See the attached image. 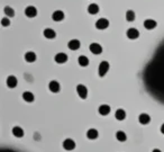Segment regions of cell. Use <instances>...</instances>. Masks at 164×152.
Returning <instances> with one entry per match:
<instances>
[{"instance_id": "16", "label": "cell", "mask_w": 164, "mask_h": 152, "mask_svg": "<svg viewBox=\"0 0 164 152\" xmlns=\"http://www.w3.org/2000/svg\"><path fill=\"white\" fill-rule=\"evenodd\" d=\"M98 135H99V133H98V131L96 130V129H90V130H88V132H87V138L89 139V140H96V139L98 138Z\"/></svg>"}, {"instance_id": "14", "label": "cell", "mask_w": 164, "mask_h": 152, "mask_svg": "<svg viewBox=\"0 0 164 152\" xmlns=\"http://www.w3.org/2000/svg\"><path fill=\"white\" fill-rule=\"evenodd\" d=\"M156 25H157V23L155 22V21H153V19H146V21L144 22V27L146 29H149V30L154 29L156 27Z\"/></svg>"}, {"instance_id": "25", "label": "cell", "mask_w": 164, "mask_h": 152, "mask_svg": "<svg viewBox=\"0 0 164 152\" xmlns=\"http://www.w3.org/2000/svg\"><path fill=\"white\" fill-rule=\"evenodd\" d=\"M78 62L81 66H87L89 64V59L87 58L86 55H80L78 59Z\"/></svg>"}, {"instance_id": "27", "label": "cell", "mask_w": 164, "mask_h": 152, "mask_svg": "<svg viewBox=\"0 0 164 152\" xmlns=\"http://www.w3.org/2000/svg\"><path fill=\"white\" fill-rule=\"evenodd\" d=\"M1 25L4 26V27H7L10 25V21H9V17H5V18H2L1 19Z\"/></svg>"}, {"instance_id": "23", "label": "cell", "mask_w": 164, "mask_h": 152, "mask_svg": "<svg viewBox=\"0 0 164 152\" xmlns=\"http://www.w3.org/2000/svg\"><path fill=\"white\" fill-rule=\"evenodd\" d=\"M116 139H117L119 142H125V141L127 140V135H126V133L122 132V131H117V133H116Z\"/></svg>"}, {"instance_id": "13", "label": "cell", "mask_w": 164, "mask_h": 152, "mask_svg": "<svg viewBox=\"0 0 164 152\" xmlns=\"http://www.w3.org/2000/svg\"><path fill=\"white\" fill-rule=\"evenodd\" d=\"M43 35L46 38H49V40H52V38H55L56 36V33H55V30L52 28H45L43 32Z\"/></svg>"}, {"instance_id": "4", "label": "cell", "mask_w": 164, "mask_h": 152, "mask_svg": "<svg viewBox=\"0 0 164 152\" xmlns=\"http://www.w3.org/2000/svg\"><path fill=\"white\" fill-rule=\"evenodd\" d=\"M109 26V21L106 18H99L97 22H96V27L98 29H106Z\"/></svg>"}, {"instance_id": "6", "label": "cell", "mask_w": 164, "mask_h": 152, "mask_svg": "<svg viewBox=\"0 0 164 152\" xmlns=\"http://www.w3.org/2000/svg\"><path fill=\"white\" fill-rule=\"evenodd\" d=\"M126 35H127V37H128L129 40H136L137 37L139 36V32H138V29L132 27V28H129L126 32Z\"/></svg>"}, {"instance_id": "19", "label": "cell", "mask_w": 164, "mask_h": 152, "mask_svg": "<svg viewBox=\"0 0 164 152\" xmlns=\"http://www.w3.org/2000/svg\"><path fill=\"white\" fill-rule=\"evenodd\" d=\"M23 99L25 101H27V103H32V101H34L35 97H34L33 93H30V91H25V93L23 94Z\"/></svg>"}, {"instance_id": "3", "label": "cell", "mask_w": 164, "mask_h": 152, "mask_svg": "<svg viewBox=\"0 0 164 152\" xmlns=\"http://www.w3.org/2000/svg\"><path fill=\"white\" fill-rule=\"evenodd\" d=\"M63 148H64L66 151H72L75 149V142L74 140L72 139H66L63 141Z\"/></svg>"}, {"instance_id": "22", "label": "cell", "mask_w": 164, "mask_h": 152, "mask_svg": "<svg viewBox=\"0 0 164 152\" xmlns=\"http://www.w3.org/2000/svg\"><path fill=\"white\" fill-rule=\"evenodd\" d=\"M13 134L16 138H23L24 136V130L19 126H15L13 129Z\"/></svg>"}, {"instance_id": "7", "label": "cell", "mask_w": 164, "mask_h": 152, "mask_svg": "<svg viewBox=\"0 0 164 152\" xmlns=\"http://www.w3.org/2000/svg\"><path fill=\"white\" fill-rule=\"evenodd\" d=\"M25 15L29 18H34V17L37 16V9L35 7H33V6H28L25 9Z\"/></svg>"}, {"instance_id": "5", "label": "cell", "mask_w": 164, "mask_h": 152, "mask_svg": "<svg viewBox=\"0 0 164 152\" xmlns=\"http://www.w3.org/2000/svg\"><path fill=\"white\" fill-rule=\"evenodd\" d=\"M89 49H90V52L93 53V54H96V55L102 53V46L98 43H91L90 46H89Z\"/></svg>"}, {"instance_id": "20", "label": "cell", "mask_w": 164, "mask_h": 152, "mask_svg": "<svg viewBox=\"0 0 164 152\" xmlns=\"http://www.w3.org/2000/svg\"><path fill=\"white\" fill-rule=\"evenodd\" d=\"M7 86L9 88H15L17 86V79L15 76H9L7 78Z\"/></svg>"}, {"instance_id": "17", "label": "cell", "mask_w": 164, "mask_h": 152, "mask_svg": "<svg viewBox=\"0 0 164 152\" xmlns=\"http://www.w3.org/2000/svg\"><path fill=\"white\" fill-rule=\"evenodd\" d=\"M88 13L91 15H97L99 13V6L97 4H91L88 6Z\"/></svg>"}, {"instance_id": "26", "label": "cell", "mask_w": 164, "mask_h": 152, "mask_svg": "<svg viewBox=\"0 0 164 152\" xmlns=\"http://www.w3.org/2000/svg\"><path fill=\"white\" fill-rule=\"evenodd\" d=\"M4 13H5V15L8 16V17H14L15 16V10L11 7H9V6L5 7V9H4Z\"/></svg>"}, {"instance_id": "2", "label": "cell", "mask_w": 164, "mask_h": 152, "mask_svg": "<svg viewBox=\"0 0 164 152\" xmlns=\"http://www.w3.org/2000/svg\"><path fill=\"white\" fill-rule=\"evenodd\" d=\"M77 93L81 99H86L88 97V89L84 85H78L77 86Z\"/></svg>"}, {"instance_id": "24", "label": "cell", "mask_w": 164, "mask_h": 152, "mask_svg": "<svg viewBox=\"0 0 164 152\" xmlns=\"http://www.w3.org/2000/svg\"><path fill=\"white\" fill-rule=\"evenodd\" d=\"M136 18V15H135V11L134 10H127L126 11V21L129 23L134 22Z\"/></svg>"}, {"instance_id": "29", "label": "cell", "mask_w": 164, "mask_h": 152, "mask_svg": "<svg viewBox=\"0 0 164 152\" xmlns=\"http://www.w3.org/2000/svg\"><path fill=\"white\" fill-rule=\"evenodd\" d=\"M152 152H162V151H161L160 149H154V150H153Z\"/></svg>"}, {"instance_id": "28", "label": "cell", "mask_w": 164, "mask_h": 152, "mask_svg": "<svg viewBox=\"0 0 164 152\" xmlns=\"http://www.w3.org/2000/svg\"><path fill=\"white\" fill-rule=\"evenodd\" d=\"M161 132H162V133L164 134V123L162 124V126H161Z\"/></svg>"}, {"instance_id": "18", "label": "cell", "mask_w": 164, "mask_h": 152, "mask_svg": "<svg viewBox=\"0 0 164 152\" xmlns=\"http://www.w3.org/2000/svg\"><path fill=\"white\" fill-rule=\"evenodd\" d=\"M115 117L118 121H124L126 118V112L124 109H117L116 113H115Z\"/></svg>"}, {"instance_id": "8", "label": "cell", "mask_w": 164, "mask_h": 152, "mask_svg": "<svg viewBox=\"0 0 164 152\" xmlns=\"http://www.w3.org/2000/svg\"><path fill=\"white\" fill-rule=\"evenodd\" d=\"M52 19H53L54 22H61V21H63V19H64V13H63L62 10H56V11H54V13L52 14Z\"/></svg>"}, {"instance_id": "21", "label": "cell", "mask_w": 164, "mask_h": 152, "mask_svg": "<svg viewBox=\"0 0 164 152\" xmlns=\"http://www.w3.org/2000/svg\"><path fill=\"white\" fill-rule=\"evenodd\" d=\"M25 61H26V62H29V63L36 61V54L34 52H27V53L25 54Z\"/></svg>"}, {"instance_id": "12", "label": "cell", "mask_w": 164, "mask_h": 152, "mask_svg": "<svg viewBox=\"0 0 164 152\" xmlns=\"http://www.w3.org/2000/svg\"><path fill=\"white\" fill-rule=\"evenodd\" d=\"M80 45H81V43H80L79 40H71V41L68 43V47L72 51H77L80 49Z\"/></svg>"}, {"instance_id": "9", "label": "cell", "mask_w": 164, "mask_h": 152, "mask_svg": "<svg viewBox=\"0 0 164 152\" xmlns=\"http://www.w3.org/2000/svg\"><path fill=\"white\" fill-rule=\"evenodd\" d=\"M138 122L142 124V125H147L151 122L150 115L146 114V113H142L141 115L138 116Z\"/></svg>"}, {"instance_id": "11", "label": "cell", "mask_w": 164, "mask_h": 152, "mask_svg": "<svg viewBox=\"0 0 164 152\" xmlns=\"http://www.w3.org/2000/svg\"><path fill=\"white\" fill-rule=\"evenodd\" d=\"M55 62L58 63V64H62V63H65L66 61H68V55L65 54V53H57L56 55H55Z\"/></svg>"}, {"instance_id": "10", "label": "cell", "mask_w": 164, "mask_h": 152, "mask_svg": "<svg viewBox=\"0 0 164 152\" xmlns=\"http://www.w3.org/2000/svg\"><path fill=\"white\" fill-rule=\"evenodd\" d=\"M49 88H50V90L52 93H58L60 91V89H61V86H60V83L57 82L56 80H52L50 83H49Z\"/></svg>"}, {"instance_id": "15", "label": "cell", "mask_w": 164, "mask_h": 152, "mask_svg": "<svg viewBox=\"0 0 164 152\" xmlns=\"http://www.w3.org/2000/svg\"><path fill=\"white\" fill-rule=\"evenodd\" d=\"M98 112H99L100 115H102V116L108 115V114L110 113V106H108V105H106V104H103V105L99 106V109H98Z\"/></svg>"}, {"instance_id": "1", "label": "cell", "mask_w": 164, "mask_h": 152, "mask_svg": "<svg viewBox=\"0 0 164 152\" xmlns=\"http://www.w3.org/2000/svg\"><path fill=\"white\" fill-rule=\"evenodd\" d=\"M109 63L107 61H102L101 63L99 64V68H98V73H99L100 77H105L107 72L109 71Z\"/></svg>"}]
</instances>
